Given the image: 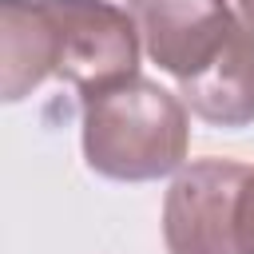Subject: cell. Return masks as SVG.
Segmentation results:
<instances>
[{
	"mask_svg": "<svg viewBox=\"0 0 254 254\" xmlns=\"http://www.w3.org/2000/svg\"><path fill=\"white\" fill-rule=\"evenodd\" d=\"M83 159L111 183H155L183 171L190 119L183 95L147 75H131L79 103Z\"/></svg>",
	"mask_w": 254,
	"mask_h": 254,
	"instance_id": "cell-1",
	"label": "cell"
},
{
	"mask_svg": "<svg viewBox=\"0 0 254 254\" xmlns=\"http://www.w3.org/2000/svg\"><path fill=\"white\" fill-rule=\"evenodd\" d=\"M52 24V75L79 87V95L103 91L139 75V28L127 8L111 0H44Z\"/></svg>",
	"mask_w": 254,
	"mask_h": 254,
	"instance_id": "cell-2",
	"label": "cell"
},
{
	"mask_svg": "<svg viewBox=\"0 0 254 254\" xmlns=\"http://www.w3.org/2000/svg\"><path fill=\"white\" fill-rule=\"evenodd\" d=\"M246 171L238 159H194L175 175L163 198L167 254H238L234 202Z\"/></svg>",
	"mask_w": 254,
	"mask_h": 254,
	"instance_id": "cell-3",
	"label": "cell"
},
{
	"mask_svg": "<svg viewBox=\"0 0 254 254\" xmlns=\"http://www.w3.org/2000/svg\"><path fill=\"white\" fill-rule=\"evenodd\" d=\"M143 52L175 79L198 75L234 28L226 0H127Z\"/></svg>",
	"mask_w": 254,
	"mask_h": 254,
	"instance_id": "cell-4",
	"label": "cell"
},
{
	"mask_svg": "<svg viewBox=\"0 0 254 254\" xmlns=\"http://www.w3.org/2000/svg\"><path fill=\"white\" fill-rule=\"evenodd\" d=\"M183 103L210 127H250L254 123V24L234 20L218 56L190 79H179Z\"/></svg>",
	"mask_w": 254,
	"mask_h": 254,
	"instance_id": "cell-5",
	"label": "cell"
},
{
	"mask_svg": "<svg viewBox=\"0 0 254 254\" xmlns=\"http://www.w3.org/2000/svg\"><path fill=\"white\" fill-rule=\"evenodd\" d=\"M52 79V24L44 0H0V95L20 103Z\"/></svg>",
	"mask_w": 254,
	"mask_h": 254,
	"instance_id": "cell-6",
	"label": "cell"
},
{
	"mask_svg": "<svg viewBox=\"0 0 254 254\" xmlns=\"http://www.w3.org/2000/svg\"><path fill=\"white\" fill-rule=\"evenodd\" d=\"M234 238H238V254H254V167L246 171L234 202Z\"/></svg>",
	"mask_w": 254,
	"mask_h": 254,
	"instance_id": "cell-7",
	"label": "cell"
},
{
	"mask_svg": "<svg viewBox=\"0 0 254 254\" xmlns=\"http://www.w3.org/2000/svg\"><path fill=\"white\" fill-rule=\"evenodd\" d=\"M234 4H238L242 20H250V24H254V0H234Z\"/></svg>",
	"mask_w": 254,
	"mask_h": 254,
	"instance_id": "cell-8",
	"label": "cell"
}]
</instances>
